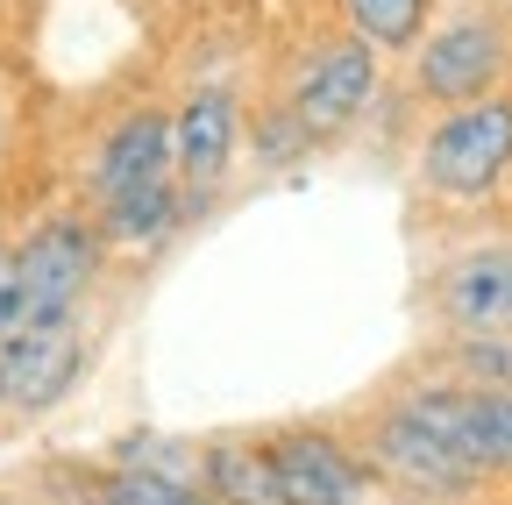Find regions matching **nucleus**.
Listing matches in <instances>:
<instances>
[{
	"mask_svg": "<svg viewBox=\"0 0 512 505\" xmlns=\"http://www.w3.org/2000/svg\"><path fill=\"white\" fill-rule=\"evenodd\" d=\"M15 264L29 278V306L36 321H64V313H86L100 271H107V235L86 214H43L22 242H15Z\"/></svg>",
	"mask_w": 512,
	"mask_h": 505,
	"instance_id": "nucleus-6",
	"label": "nucleus"
},
{
	"mask_svg": "<svg viewBox=\"0 0 512 505\" xmlns=\"http://www.w3.org/2000/svg\"><path fill=\"white\" fill-rule=\"evenodd\" d=\"M505 72H512V15L498 0H463V8L434 15L406 57V86L427 114L498 93Z\"/></svg>",
	"mask_w": 512,
	"mask_h": 505,
	"instance_id": "nucleus-2",
	"label": "nucleus"
},
{
	"mask_svg": "<svg viewBox=\"0 0 512 505\" xmlns=\"http://www.w3.org/2000/svg\"><path fill=\"white\" fill-rule=\"evenodd\" d=\"M335 15H342V29H356L384 57H413V43L434 22V0H335Z\"/></svg>",
	"mask_w": 512,
	"mask_h": 505,
	"instance_id": "nucleus-13",
	"label": "nucleus"
},
{
	"mask_svg": "<svg viewBox=\"0 0 512 505\" xmlns=\"http://www.w3.org/2000/svg\"><path fill=\"white\" fill-rule=\"evenodd\" d=\"M242 136H249V107H242V93L228 79L192 86L171 107V171H178L185 200L200 207V214L221 200L228 171L242 164Z\"/></svg>",
	"mask_w": 512,
	"mask_h": 505,
	"instance_id": "nucleus-7",
	"label": "nucleus"
},
{
	"mask_svg": "<svg viewBox=\"0 0 512 505\" xmlns=\"http://www.w3.org/2000/svg\"><path fill=\"white\" fill-rule=\"evenodd\" d=\"M36 328V306H29V278L15 264V242H0V342Z\"/></svg>",
	"mask_w": 512,
	"mask_h": 505,
	"instance_id": "nucleus-17",
	"label": "nucleus"
},
{
	"mask_svg": "<svg viewBox=\"0 0 512 505\" xmlns=\"http://www.w3.org/2000/svg\"><path fill=\"white\" fill-rule=\"evenodd\" d=\"M107 249H121V257H143V249H164L185 221H200V207L185 200L178 178H157V185H136V193H114L93 207Z\"/></svg>",
	"mask_w": 512,
	"mask_h": 505,
	"instance_id": "nucleus-11",
	"label": "nucleus"
},
{
	"mask_svg": "<svg viewBox=\"0 0 512 505\" xmlns=\"http://www.w3.org/2000/svg\"><path fill=\"white\" fill-rule=\"evenodd\" d=\"M107 463H121V470H157V477H200V449L178 441V434H157V427L121 434L114 449H107Z\"/></svg>",
	"mask_w": 512,
	"mask_h": 505,
	"instance_id": "nucleus-16",
	"label": "nucleus"
},
{
	"mask_svg": "<svg viewBox=\"0 0 512 505\" xmlns=\"http://www.w3.org/2000/svg\"><path fill=\"white\" fill-rule=\"evenodd\" d=\"M427 313L441 335H512V242H470L427 271Z\"/></svg>",
	"mask_w": 512,
	"mask_h": 505,
	"instance_id": "nucleus-8",
	"label": "nucleus"
},
{
	"mask_svg": "<svg viewBox=\"0 0 512 505\" xmlns=\"http://www.w3.org/2000/svg\"><path fill=\"white\" fill-rule=\"evenodd\" d=\"M200 484L221 498V505H292L278 470H271V449L264 441H200Z\"/></svg>",
	"mask_w": 512,
	"mask_h": 505,
	"instance_id": "nucleus-12",
	"label": "nucleus"
},
{
	"mask_svg": "<svg viewBox=\"0 0 512 505\" xmlns=\"http://www.w3.org/2000/svg\"><path fill=\"white\" fill-rule=\"evenodd\" d=\"M498 8H505V15H512V0H498Z\"/></svg>",
	"mask_w": 512,
	"mask_h": 505,
	"instance_id": "nucleus-18",
	"label": "nucleus"
},
{
	"mask_svg": "<svg viewBox=\"0 0 512 505\" xmlns=\"http://www.w3.org/2000/svg\"><path fill=\"white\" fill-rule=\"evenodd\" d=\"M356 456L370 463V477H384V484L406 491V498H427V505H463V498H477L491 484L463 449H448V441L413 406H399V399H384L356 427Z\"/></svg>",
	"mask_w": 512,
	"mask_h": 505,
	"instance_id": "nucleus-3",
	"label": "nucleus"
},
{
	"mask_svg": "<svg viewBox=\"0 0 512 505\" xmlns=\"http://www.w3.org/2000/svg\"><path fill=\"white\" fill-rule=\"evenodd\" d=\"M377 93H384V50L363 43L356 29H335V36L306 43L299 65H292V86H285L292 114L313 129V143L356 136L370 121V107H377Z\"/></svg>",
	"mask_w": 512,
	"mask_h": 505,
	"instance_id": "nucleus-4",
	"label": "nucleus"
},
{
	"mask_svg": "<svg viewBox=\"0 0 512 505\" xmlns=\"http://www.w3.org/2000/svg\"><path fill=\"white\" fill-rule=\"evenodd\" d=\"M320 143H313V129L292 114V100L278 93V100H264L249 114V136H242V157L256 164V171H292V164H306Z\"/></svg>",
	"mask_w": 512,
	"mask_h": 505,
	"instance_id": "nucleus-15",
	"label": "nucleus"
},
{
	"mask_svg": "<svg viewBox=\"0 0 512 505\" xmlns=\"http://www.w3.org/2000/svg\"><path fill=\"white\" fill-rule=\"evenodd\" d=\"M413 178L427 200L448 207H477L512 178V93H484L463 107H441L420 143H413Z\"/></svg>",
	"mask_w": 512,
	"mask_h": 505,
	"instance_id": "nucleus-1",
	"label": "nucleus"
},
{
	"mask_svg": "<svg viewBox=\"0 0 512 505\" xmlns=\"http://www.w3.org/2000/svg\"><path fill=\"white\" fill-rule=\"evenodd\" d=\"M86 498L93 505H221L200 477H157V470H121V463L93 470Z\"/></svg>",
	"mask_w": 512,
	"mask_h": 505,
	"instance_id": "nucleus-14",
	"label": "nucleus"
},
{
	"mask_svg": "<svg viewBox=\"0 0 512 505\" xmlns=\"http://www.w3.org/2000/svg\"><path fill=\"white\" fill-rule=\"evenodd\" d=\"M157 178H178L171 171V107H128L86 157V207L157 185Z\"/></svg>",
	"mask_w": 512,
	"mask_h": 505,
	"instance_id": "nucleus-10",
	"label": "nucleus"
},
{
	"mask_svg": "<svg viewBox=\"0 0 512 505\" xmlns=\"http://www.w3.org/2000/svg\"><path fill=\"white\" fill-rule=\"evenodd\" d=\"M86 363H93L86 313H64V321H36L22 335H8V342H0V420L29 427V420L57 413L64 399L79 392Z\"/></svg>",
	"mask_w": 512,
	"mask_h": 505,
	"instance_id": "nucleus-5",
	"label": "nucleus"
},
{
	"mask_svg": "<svg viewBox=\"0 0 512 505\" xmlns=\"http://www.w3.org/2000/svg\"><path fill=\"white\" fill-rule=\"evenodd\" d=\"M264 449H271V470L292 505H370V463L335 427L299 420V427H278Z\"/></svg>",
	"mask_w": 512,
	"mask_h": 505,
	"instance_id": "nucleus-9",
	"label": "nucleus"
}]
</instances>
